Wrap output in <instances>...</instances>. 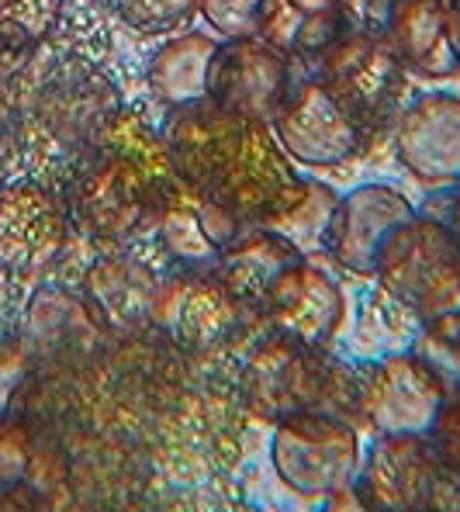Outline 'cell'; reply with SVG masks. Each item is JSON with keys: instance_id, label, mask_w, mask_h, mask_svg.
<instances>
[{"instance_id": "cell-1", "label": "cell", "mask_w": 460, "mask_h": 512, "mask_svg": "<svg viewBox=\"0 0 460 512\" xmlns=\"http://www.w3.org/2000/svg\"><path fill=\"white\" fill-rule=\"evenodd\" d=\"M160 125L135 108H122L101 146L73 156L63 201L73 232L97 246H125L156 229L170 191L177 187Z\"/></svg>"}, {"instance_id": "cell-2", "label": "cell", "mask_w": 460, "mask_h": 512, "mask_svg": "<svg viewBox=\"0 0 460 512\" xmlns=\"http://www.w3.org/2000/svg\"><path fill=\"white\" fill-rule=\"evenodd\" d=\"M239 391L256 416L270 423L315 409L364 429L357 367L336 360L329 346L301 343L277 329H267V336L256 340L239 374Z\"/></svg>"}, {"instance_id": "cell-3", "label": "cell", "mask_w": 460, "mask_h": 512, "mask_svg": "<svg viewBox=\"0 0 460 512\" xmlns=\"http://www.w3.org/2000/svg\"><path fill=\"white\" fill-rule=\"evenodd\" d=\"M14 97L25 108L28 125L39 128L66 156H80L101 146L125 108L115 80L97 63L73 52L52 56L42 70L32 56Z\"/></svg>"}, {"instance_id": "cell-4", "label": "cell", "mask_w": 460, "mask_h": 512, "mask_svg": "<svg viewBox=\"0 0 460 512\" xmlns=\"http://www.w3.org/2000/svg\"><path fill=\"white\" fill-rule=\"evenodd\" d=\"M377 284L398 305L433 319L460 308V236L443 215L416 212L377 250Z\"/></svg>"}, {"instance_id": "cell-5", "label": "cell", "mask_w": 460, "mask_h": 512, "mask_svg": "<svg viewBox=\"0 0 460 512\" xmlns=\"http://www.w3.org/2000/svg\"><path fill=\"white\" fill-rule=\"evenodd\" d=\"M315 77L322 80L346 108L353 111L360 125L377 139L381 132L395 128V118L405 108L409 90V70L391 49L388 39L374 25H353L343 39L326 49V56L315 63Z\"/></svg>"}, {"instance_id": "cell-6", "label": "cell", "mask_w": 460, "mask_h": 512, "mask_svg": "<svg viewBox=\"0 0 460 512\" xmlns=\"http://www.w3.org/2000/svg\"><path fill=\"white\" fill-rule=\"evenodd\" d=\"M360 509H460V481L429 433H384L353 478Z\"/></svg>"}, {"instance_id": "cell-7", "label": "cell", "mask_w": 460, "mask_h": 512, "mask_svg": "<svg viewBox=\"0 0 460 512\" xmlns=\"http://www.w3.org/2000/svg\"><path fill=\"white\" fill-rule=\"evenodd\" d=\"M270 464L281 485L294 495L326 502L357 478L360 429L329 412H291L274 423Z\"/></svg>"}, {"instance_id": "cell-8", "label": "cell", "mask_w": 460, "mask_h": 512, "mask_svg": "<svg viewBox=\"0 0 460 512\" xmlns=\"http://www.w3.org/2000/svg\"><path fill=\"white\" fill-rule=\"evenodd\" d=\"M270 128L284 153L301 167H343L364 156L374 142L353 111L308 70L298 73Z\"/></svg>"}, {"instance_id": "cell-9", "label": "cell", "mask_w": 460, "mask_h": 512, "mask_svg": "<svg viewBox=\"0 0 460 512\" xmlns=\"http://www.w3.org/2000/svg\"><path fill=\"white\" fill-rule=\"evenodd\" d=\"M73 236L63 191L45 180L7 177L0 187V270L42 277L59 263Z\"/></svg>"}, {"instance_id": "cell-10", "label": "cell", "mask_w": 460, "mask_h": 512, "mask_svg": "<svg viewBox=\"0 0 460 512\" xmlns=\"http://www.w3.org/2000/svg\"><path fill=\"white\" fill-rule=\"evenodd\" d=\"M301 66L291 52L256 39H222L208 63L205 97L253 125H270Z\"/></svg>"}, {"instance_id": "cell-11", "label": "cell", "mask_w": 460, "mask_h": 512, "mask_svg": "<svg viewBox=\"0 0 460 512\" xmlns=\"http://www.w3.org/2000/svg\"><path fill=\"white\" fill-rule=\"evenodd\" d=\"M360 423L384 433H429L447 402V384L416 350L388 353L357 367Z\"/></svg>"}, {"instance_id": "cell-12", "label": "cell", "mask_w": 460, "mask_h": 512, "mask_svg": "<svg viewBox=\"0 0 460 512\" xmlns=\"http://www.w3.org/2000/svg\"><path fill=\"white\" fill-rule=\"evenodd\" d=\"M21 346L35 364V374H73L101 357L111 340L94 319L84 295H73L56 284H42L21 312L18 333Z\"/></svg>"}, {"instance_id": "cell-13", "label": "cell", "mask_w": 460, "mask_h": 512, "mask_svg": "<svg viewBox=\"0 0 460 512\" xmlns=\"http://www.w3.org/2000/svg\"><path fill=\"white\" fill-rule=\"evenodd\" d=\"M367 25L388 39L409 77H460L457 0H367Z\"/></svg>"}, {"instance_id": "cell-14", "label": "cell", "mask_w": 460, "mask_h": 512, "mask_svg": "<svg viewBox=\"0 0 460 512\" xmlns=\"http://www.w3.org/2000/svg\"><path fill=\"white\" fill-rule=\"evenodd\" d=\"M253 319L215 270H177L167 277L156 301L153 329L184 353H211L225 346Z\"/></svg>"}, {"instance_id": "cell-15", "label": "cell", "mask_w": 460, "mask_h": 512, "mask_svg": "<svg viewBox=\"0 0 460 512\" xmlns=\"http://www.w3.org/2000/svg\"><path fill=\"white\" fill-rule=\"evenodd\" d=\"M250 128L253 122L225 111L211 97H198V101L167 108L160 135L167 142L177 177L187 187L211 191L225 177V170L236 163V156L243 153Z\"/></svg>"}, {"instance_id": "cell-16", "label": "cell", "mask_w": 460, "mask_h": 512, "mask_svg": "<svg viewBox=\"0 0 460 512\" xmlns=\"http://www.w3.org/2000/svg\"><path fill=\"white\" fill-rule=\"evenodd\" d=\"M395 156L416 184L450 191L460 184V97L422 94L395 118Z\"/></svg>"}, {"instance_id": "cell-17", "label": "cell", "mask_w": 460, "mask_h": 512, "mask_svg": "<svg viewBox=\"0 0 460 512\" xmlns=\"http://www.w3.org/2000/svg\"><path fill=\"white\" fill-rule=\"evenodd\" d=\"M412 215H416V208L398 187L360 184L350 194H339L322 250L336 267L350 270L357 277H374L377 250L391 236V229Z\"/></svg>"}, {"instance_id": "cell-18", "label": "cell", "mask_w": 460, "mask_h": 512, "mask_svg": "<svg viewBox=\"0 0 460 512\" xmlns=\"http://www.w3.org/2000/svg\"><path fill=\"white\" fill-rule=\"evenodd\" d=\"M246 225L250 222L243 215L211 198L208 191L177 180L153 232L163 256L180 270H211Z\"/></svg>"}, {"instance_id": "cell-19", "label": "cell", "mask_w": 460, "mask_h": 512, "mask_svg": "<svg viewBox=\"0 0 460 512\" xmlns=\"http://www.w3.org/2000/svg\"><path fill=\"white\" fill-rule=\"evenodd\" d=\"M160 288L163 277L128 253L97 256L80 281V295L111 340H135L153 329Z\"/></svg>"}, {"instance_id": "cell-20", "label": "cell", "mask_w": 460, "mask_h": 512, "mask_svg": "<svg viewBox=\"0 0 460 512\" xmlns=\"http://www.w3.org/2000/svg\"><path fill=\"white\" fill-rule=\"evenodd\" d=\"M260 319L267 322V329L288 333L301 343L329 346L346 322L343 288L319 263V253H305L281 277Z\"/></svg>"}, {"instance_id": "cell-21", "label": "cell", "mask_w": 460, "mask_h": 512, "mask_svg": "<svg viewBox=\"0 0 460 512\" xmlns=\"http://www.w3.org/2000/svg\"><path fill=\"white\" fill-rule=\"evenodd\" d=\"M305 256L294 239H288L284 232L270 229V225H246L225 253L218 256L215 277L232 291V298L260 319L267 298L274 295V288L281 284V277L288 274L294 263Z\"/></svg>"}, {"instance_id": "cell-22", "label": "cell", "mask_w": 460, "mask_h": 512, "mask_svg": "<svg viewBox=\"0 0 460 512\" xmlns=\"http://www.w3.org/2000/svg\"><path fill=\"white\" fill-rule=\"evenodd\" d=\"M215 49L218 39L208 32H184L163 42L149 63V90L156 101L163 108H177V104L205 97L208 63Z\"/></svg>"}, {"instance_id": "cell-23", "label": "cell", "mask_w": 460, "mask_h": 512, "mask_svg": "<svg viewBox=\"0 0 460 512\" xmlns=\"http://www.w3.org/2000/svg\"><path fill=\"white\" fill-rule=\"evenodd\" d=\"M52 454L56 450L45 440V429L28 412L11 409L0 416V488H32L49 502L45 478Z\"/></svg>"}, {"instance_id": "cell-24", "label": "cell", "mask_w": 460, "mask_h": 512, "mask_svg": "<svg viewBox=\"0 0 460 512\" xmlns=\"http://www.w3.org/2000/svg\"><path fill=\"white\" fill-rule=\"evenodd\" d=\"M336 201H339V194L333 187L322 184V180L305 177V187H301L298 198H294L281 215L270 218L267 225L284 232L288 239H294L305 253H315V250H322V239H326Z\"/></svg>"}, {"instance_id": "cell-25", "label": "cell", "mask_w": 460, "mask_h": 512, "mask_svg": "<svg viewBox=\"0 0 460 512\" xmlns=\"http://www.w3.org/2000/svg\"><path fill=\"white\" fill-rule=\"evenodd\" d=\"M63 18V0H0V39L39 49Z\"/></svg>"}, {"instance_id": "cell-26", "label": "cell", "mask_w": 460, "mask_h": 512, "mask_svg": "<svg viewBox=\"0 0 460 512\" xmlns=\"http://www.w3.org/2000/svg\"><path fill=\"white\" fill-rule=\"evenodd\" d=\"M201 0H115L118 18L142 35H167L187 28Z\"/></svg>"}, {"instance_id": "cell-27", "label": "cell", "mask_w": 460, "mask_h": 512, "mask_svg": "<svg viewBox=\"0 0 460 512\" xmlns=\"http://www.w3.org/2000/svg\"><path fill=\"white\" fill-rule=\"evenodd\" d=\"M198 14L222 39H250L256 35L260 0H201Z\"/></svg>"}, {"instance_id": "cell-28", "label": "cell", "mask_w": 460, "mask_h": 512, "mask_svg": "<svg viewBox=\"0 0 460 512\" xmlns=\"http://www.w3.org/2000/svg\"><path fill=\"white\" fill-rule=\"evenodd\" d=\"M35 378V364L18 336H0V416L14 409L21 391Z\"/></svg>"}, {"instance_id": "cell-29", "label": "cell", "mask_w": 460, "mask_h": 512, "mask_svg": "<svg viewBox=\"0 0 460 512\" xmlns=\"http://www.w3.org/2000/svg\"><path fill=\"white\" fill-rule=\"evenodd\" d=\"M28 115L18 104V97L7 94L0 97V173L11 177V170L18 167V160L25 156L28 146Z\"/></svg>"}, {"instance_id": "cell-30", "label": "cell", "mask_w": 460, "mask_h": 512, "mask_svg": "<svg viewBox=\"0 0 460 512\" xmlns=\"http://www.w3.org/2000/svg\"><path fill=\"white\" fill-rule=\"evenodd\" d=\"M429 436H433L443 464H447L450 474L460 481V391H450L447 395V402H443V409H440V416H436L433 429H429Z\"/></svg>"}, {"instance_id": "cell-31", "label": "cell", "mask_w": 460, "mask_h": 512, "mask_svg": "<svg viewBox=\"0 0 460 512\" xmlns=\"http://www.w3.org/2000/svg\"><path fill=\"white\" fill-rule=\"evenodd\" d=\"M35 49H25V45H14L7 39H0V97L14 94L25 77L28 63H32Z\"/></svg>"}, {"instance_id": "cell-32", "label": "cell", "mask_w": 460, "mask_h": 512, "mask_svg": "<svg viewBox=\"0 0 460 512\" xmlns=\"http://www.w3.org/2000/svg\"><path fill=\"white\" fill-rule=\"evenodd\" d=\"M35 506H45V502L32 488H0V509H35Z\"/></svg>"}, {"instance_id": "cell-33", "label": "cell", "mask_w": 460, "mask_h": 512, "mask_svg": "<svg viewBox=\"0 0 460 512\" xmlns=\"http://www.w3.org/2000/svg\"><path fill=\"white\" fill-rule=\"evenodd\" d=\"M443 218H447V222L454 225L457 236H460V184L450 187V208H447V215H443Z\"/></svg>"}, {"instance_id": "cell-34", "label": "cell", "mask_w": 460, "mask_h": 512, "mask_svg": "<svg viewBox=\"0 0 460 512\" xmlns=\"http://www.w3.org/2000/svg\"><path fill=\"white\" fill-rule=\"evenodd\" d=\"M4 180H7V177H4V173H0V187H4Z\"/></svg>"}, {"instance_id": "cell-35", "label": "cell", "mask_w": 460, "mask_h": 512, "mask_svg": "<svg viewBox=\"0 0 460 512\" xmlns=\"http://www.w3.org/2000/svg\"><path fill=\"white\" fill-rule=\"evenodd\" d=\"M457 4H460V0H457Z\"/></svg>"}]
</instances>
